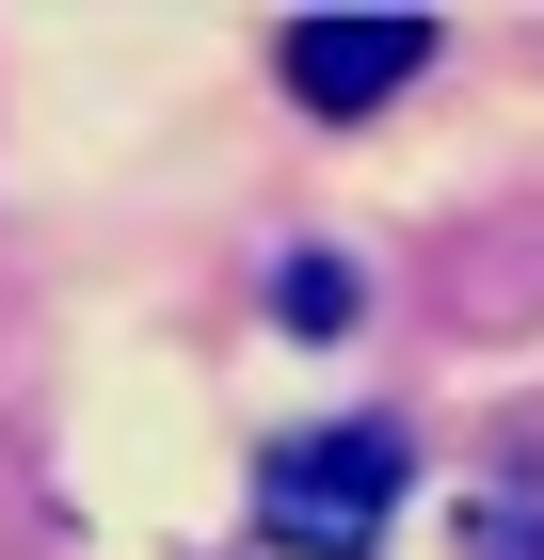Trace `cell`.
I'll use <instances>...</instances> for the list:
<instances>
[{
	"mask_svg": "<svg viewBox=\"0 0 544 560\" xmlns=\"http://www.w3.org/2000/svg\"><path fill=\"white\" fill-rule=\"evenodd\" d=\"M481 560H544V513H512V497H481V528H464Z\"/></svg>",
	"mask_w": 544,
	"mask_h": 560,
	"instance_id": "277c9868",
	"label": "cell"
},
{
	"mask_svg": "<svg viewBox=\"0 0 544 560\" xmlns=\"http://www.w3.org/2000/svg\"><path fill=\"white\" fill-rule=\"evenodd\" d=\"M401 480H417V432L336 417V432H289V448L256 465V513H273L289 560H369L384 513H401Z\"/></svg>",
	"mask_w": 544,
	"mask_h": 560,
	"instance_id": "6da1fadb",
	"label": "cell"
},
{
	"mask_svg": "<svg viewBox=\"0 0 544 560\" xmlns=\"http://www.w3.org/2000/svg\"><path fill=\"white\" fill-rule=\"evenodd\" d=\"M273 304H289V337H352V272H336V257H289Z\"/></svg>",
	"mask_w": 544,
	"mask_h": 560,
	"instance_id": "3957f363",
	"label": "cell"
},
{
	"mask_svg": "<svg viewBox=\"0 0 544 560\" xmlns=\"http://www.w3.org/2000/svg\"><path fill=\"white\" fill-rule=\"evenodd\" d=\"M289 96L304 113H369V96H401L432 65V16H289Z\"/></svg>",
	"mask_w": 544,
	"mask_h": 560,
	"instance_id": "7a4b0ae2",
	"label": "cell"
}]
</instances>
